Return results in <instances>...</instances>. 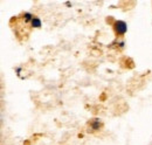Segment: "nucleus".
Returning a JSON list of instances; mask_svg holds the SVG:
<instances>
[{
    "label": "nucleus",
    "mask_w": 152,
    "mask_h": 145,
    "mask_svg": "<svg viewBox=\"0 0 152 145\" xmlns=\"http://www.w3.org/2000/svg\"><path fill=\"white\" fill-rule=\"evenodd\" d=\"M114 27H115L116 33H117L118 35H124V34L126 33V31H128V25H126L124 21H122V20L116 21Z\"/></svg>",
    "instance_id": "f257e3e1"
},
{
    "label": "nucleus",
    "mask_w": 152,
    "mask_h": 145,
    "mask_svg": "<svg viewBox=\"0 0 152 145\" xmlns=\"http://www.w3.org/2000/svg\"><path fill=\"white\" fill-rule=\"evenodd\" d=\"M31 23H32V26H33L34 28H40V27H41V25H42L41 20H40V19H39L38 17H34Z\"/></svg>",
    "instance_id": "f03ea898"
},
{
    "label": "nucleus",
    "mask_w": 152,
    "mask_h": 145,
    "mask_svg": "<svg viewBox=\"0 0 152 145\" xmlns=\"http://www.w3.org/2000/svg\"><path fill=\"white\" fill-rule=\"evenodd\" d=\"M33 18H34V17H33L31 13H25V19H26V21H27V22H28V21H31V22H32Z\"/></svg>",
    "instance_id": "7ed1b4c3"
},
{
    "label": "nucleus",
    "mask_w": 152,
    "mask_h": 145,
    "mask_svg": "<svg viewBox=\"0 0 152 145\" xmlns=\"http://www.w3.org/2000/svg\"><path fill=\"white\" fill-rule=\"evenodd\" d=\"M99 125H101V123H99V121H98V119H96V122H94V123L91 124V127H93L94 130H97V129L99 127Z\"/></svg>",
    "instance_id": "20e7f679"
}]
</instances>
